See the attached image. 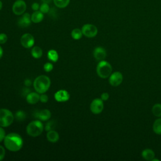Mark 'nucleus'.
Here are the masks:
<instances>
[{
  "label": "nucleus",
  "mask_w": 161,
  "mask_h": 161,
  "mask_svg": "<svg viewBox=\"0 0 161 161\" xmlns=\"http://www.w3.org/2000/svg\"><path fill=\"white\" fill-rule=\"evenodd\" d=\"M5 147L9 151H19L23 147V140L21 136L16 133H10L4 138Z\"/></svg>",
  "instance_id": "f257e3e1"
},
{
  "label": "nucleus",
  "mask_w": 161,
  "mask_h": 161,
  "mask_svg": "<svg viewBox=\"0 0 161 161\" xmlns=\"http://www.w3.org/2000/svg\"><path fill=\"white\" fill-rule=\"evenodd\" d=\"M50 83V79L48 76L45 75H39L34 80V89L38 93H45L49 89Z\"/></svg>",
  "instance_id": "f03ea898"
},
{
  "label": "nucleus",
  "mask_w": 161,
  "mask_h": 161,
  "mask_svg": "<svg viewBox=\"0 0 161 161\" xmlns=\"http://www.w3.org/2000/svg\"><path fill=\"white\" fill-rule=\"evenodd\" d=\"M26 133L28 135L36 137L42 134L43 130V125L41 121L35 120L30 122L26 128Z\"/></svg>",
  "instance_id": "7ed1b4c3"
},
{
  "label": "nucleus",
  "mask_w": 161,
  "mask_h": 161,
  "mask_svg": "<svg viewBox=\"0 0 161 161\" xmlns=\"http://www.w3.org/2000/svg\"><path fill=\"white\" fill-rule=\"evenodd\" d=\"M96 72L97 75L103 79L109 77L112 72V67L109 63L106 61H100L96 67Z\"/></svg>",
  "instance_id": "20e7f679"
},
{
  "label": "nucleus",
  "mask_w": 161,
  "mask_h": 161,
  "mask_svg": "<svg viewBox=\"0 0 161 161\" xmlns=\"http://www.w3.org/2000/svg\"><path fill=\"white\" fill-rule=\"evenodd\" d=\"M14 120V115L8 109H0V126L2 127H8L10 126Z\"/></svg>",
  "instance_id": "39448f33"
},
{
  "label": "nucleus",
  "mask_w": 161,
  "mask_h": 161,
  "mask_svg": "<svg viewBox=\"0 0 161 161\" xmlns=\"http://www.w3.org/2000/svg\"><path fill=\"white\" fill-rule=\"evenodd\" d=\"M82 34L88 38H92L96 36L97 33V28L92 24H85L82 27Z\"/></svg>",
  "instance_id": "423d86ee"
},
{
  "label": "nucleus",
  "mask_w": 161,
  "mask_h": 161,
  "mask_svg": "<svg viewBox=\"0 0 161 161\" xmlns=\"http://www.w3.org/2000/svg\"><path fill=\"white\" fill-rule=\"evenodd\" d=\"M26 9V4L23 0L16 1L12 6V10L14 14L21 15L25 13Z\"/></svg>",
  "instance_id": "0eeeda50"
},
{
  "label": "nucleus",
  "mask_w": 161,
  "mask_h": 161,
  "mask_svg": "<svg viewBox=\"0 0 161 161\" xmlns=\"http://www.w3.org/2000/svg\"><path fill=\"white\" fill-rule=\"evenodd\" d=\"M104 108L103 101L101 99L96 98L94 99L91 103L90 109L91 112L94 114L101 113Z\"/></svg>",
  "instance_id": "6e6552de"
},
{
  "label": "nucleus",
  "mask_w": 161,
  "mask_h": 161,
  "mask_svg": "<svg viewBox=\"0 0 161 161\" xmlns=\"http://www.w3.org/2000/svg\"><path fill=\"white\" fill-rule=\"evenodd\" d=\"M21 45L26 48H29L33 47L35 43V38L30 33L23 34L20 39Z\"/></svg>",
  "instance_id": "1a4fd4ad"
},
{
  "label": "nucleus",
  "mask_w": 161,
  "mask_h": 161,
  "mask_svg": "<svg viewBox=\"0 0 161 161\" xmlns=\"http://www.w3.org/2000/svg\"><path fill=\"white\" fill-rule=\"evenodd\" d=\"M123 81V75L119 72H115L109 75V82L113 86H118Z\"/></svg>",
  "instance_id": "9d476101"
},
{
  "label": "nucleus",
  "mask_w": 161,
  "mask_h": 161,
  "mask_svg": "<svg viewBox=\"0 0 161 161\" xmlns=\"http://www.w3.org/2000/svg\"><path fill=\"white\" fill-rule=\"evenodd\" d=\"M31 22V16L29 13H25L18 19V25L22 28H26L30 25Z\"/></svg>",
  "instance_id": "9b49d317"
},
{
  "label": "nucleus",
  "mask_w": 161,
  "mask_h": 161,
  "mask_svg": "<svg viewBox=\"0 0 161 161\" xmlns=\"http://www.w3.org/2000/svg\"><path fill=\"white\" fill-rule=\"evenodd\" d=\"M54 97L58 102H65L69 99L70 95L67 91L61 89L55 93Z\"/></svg>",
  "instance_id": "f8f14e48"
},
{
  "label": "nucleus",
  "mask_w": 161,
  "mask_h": 161,
  "mask_svg": "<svg viewBox=\"0 0 161 161\" xmlns=\"http://www.w3.org/2000/svg\"><path fill=\"white\" fill-rule=\"evenodd\" d=\"M93 55L97 60H104L106 57V52L104 48L98 47L94 49L93 52Z\"/></svg>",
  "instance_id": "ddd939ff"
},
{
  "label": "nucleus",
  "mask_w": 161,
  "mask_h": 161,
  "mask_svg": "<svg viewBox=\"0 0 161 161\" xmlns=\"http://www.w3.org/2000/svg\"><path fill=\"white\" fill-rule=\"evenodd\" d=\"M35 117L40 121H47L51 117V113L48 109H44L38 111L35 114Z\"/></svg>",
  "instance_id": "4468645a"
},
{
  "label": "nucleus",
  "mask_w": 161,
  "mask_h": 161,
  "mask_svg": "<svg viewBox=\"0 0 161 161\" xmlns=\"http://www.w3.org/2000/svg\"><path fill=\"white\" fill-rule=\"evenodd\" d=\"M26 101L31 104L37 103L40 100V95L37 92H31L26 95Z\"/></svg>",
  "instance_id": "2eb2a0df"
},
{
  "label": "nucleus",
  "mask_w": 161,
  "mask_h": 161,
  "mask_svg": "<svg viewBox=\"0 0 161 161\" xmlns=\"http://www.w3.org/2000/svg\"><path fill=\"white\" fill-rule=\"evenodd\" d=\"M47 138L48 141H49L50 142L55 143L59 139V135L56 131L53 130H51L47 132Z\"/></svg>",
  "instance_id": "dca6fc26"
},
{
  "label": "nucleus",
  "mask_w": 161,
  "mask_h": 161,
  "mask_svg": "<svg viewBox=\"0 0 161 161\" xmlns=\"http://www.w3.org/2000/svg\"><path fill=\"white\" fill-rule=\"evenodd\" d=\"M43 13L40 11H35L31 15V19L32 22L35 23H38L43 20Z\"/></svg>",
  "instance_id": "f3484780"
},
{
  "label": "nucleus",
  "mask_w": 161,
  "mask_h": 161,
  "mask_svg": "<svg viewBox=\"0 0 161 161\" xmlns=\"http://www.w3.org/2000/svg\"><path fill=\"white\" fill-rule=\"evenodd\" d=\"M142 156L145 160L150 161V160H152V159L154 158L155 153L152 150L147 148L142 151Z\"/></svg>",
  "instance_id": "a211bd4d"
},
{
  "label": "nucleus",
  "mask_w": 161,
  "mask_h": 161,
  "mask_svg": "<svg viewBox=\"0 0 161 161\" xmlns=\"http://www.w3.org/2000/svg\"><path fill=\"white\" fill-rule=\"evenodd\" d=\"M31 55L35 58H39L42 56L43 51L42 48L38 46L33 47L31 50Z\"/></svg>",
  "instance_id": "6ab92c4d"
},
{
  "label": "nucleus",
  "mask_w": 161,
  "mask_h": 161,
  "mask_svg": "<svg viewBox=\"0 0 161 161\" xmlns=\"http://www.w3.org/2000/svg\"><path fill=\"white\" fill-rule=\"evenodd\" d=\"M153 130L156 134L161 135V118H158L154 121Z\"/></svg>",
  "instance_id": "aec40b11"
},
{
  "label": "nucleus",
  "mask_w": 161,
  "mask_h": 161,
  "mask_svg": "<svg viewBox=\"0 0 161 161\" xmlns=\"http://www.w3.org/2000/svg\"><path fill=\"white\" fill-rule=\"evenodd\" d=\"M47 57L50 60L53 62H56L58 58V53L55 50H50L48 52Z\"/></svg>",
  "instance_id": "412c9836"
},
{
  "label": "nucleus",
  "mask_w": 161,
  "mask_h": 161,
  "mask_svg": "<svg viewBox=\"0 0 161 161\" xmlns=\"http://www.w3.org/2000/svg\"><path fill=\"white\" fill-rule=\"evenodd\" d=\"M82 30L79 28H75L71 31V36L74 40H79L82 36Z\"/></svg>",
  "instance_id": "4be33fe9"
},
{
  "label": "nucleus",
  "mask_w": 161,
  "mask_h": 161,
  "mask_svg": "<svg viewBox=\"0 0 161 161\" xmlns=\"http://www.w3.org/2000/svg\"><path fill=\"white\" fill-rule=\"evenodd\" d=\"M55 5L59 8H64L68 6L70 0H53Z\"/></svg>",
  "instance_id": "5701e85b"
},
{
  "label": "nucleus",
  "mask_w": 161,
  "mask_h": 161,
  "mask_svg": "<svg viewBox=\"0 0 161 161\" xmlns=\"http://www.w3.org/2000/svg\"><path fill=\"white\" fill-rule=\"evenodd\" d=\"M153 114L157 117H161V104H155L152 107Z\"/></svg>",
  "instance_id": "b1692460"
},
{
  "label": "nucleus",
  "mask_w": 161,
  "mask_h": 161,
  "mask_svg": "<svg viewBox=\"0 0 161 161\" xmlns=\"http://www.w3.org/2000/svg\"><path fill=\"white\" fill-rule=\"evenodd\" d=\"M15 118L18 121H23L26 118V114L23 111L19 110L15 113Z\"/></svg>",
  "instance_id": "393cba45"
},
{
  "label": "nucleus",
  "mask_w": 161,
  "mask_h": 161,
  "mask_svg": "<svg viewBox=\"0 0 161 161\" xmlns=\"http://www.w3.org/2000/svg\"><path fill=\"white\" fill-rule=\"evenodd\" d=\"M40 11L43 13V14L45 13H47L50 11V8H49V6L48 4V3H43L40 6Z\"/></svg>",
  "instance_id": "a878e982"
},
{
  "label": "nucleus",
  "mask_w": 161,
  "mask_h": 161,
  "mask_svg": "<svg viewBox=\"0 0 161 161\" xmlns=\"http://www.w3.org/2000/svg\"><path fill=\"white\" fill-rule=\"evenodd\" d=\"M43 69L47 72H50L53 69V65L50 62H47L44 64Z\"/></svg>",
  "instance_id": "bb28decb"
},
{
  "label": "nucleus",
  "mask_w": 161,
  "mask_h": 161,
  "mask_svg": "<svg viewBox=\"0 0 161 161\" xmlns=\"http://www.w3.org/2000/svg\"><path fill=\"white\" fill-rule=\"evenodd\" d=\"M8 40V36L4 33H0V44L5 43Z\"/></svg>",
  "instance_id": "cd10ccee"
},
{
  "label": "nucleus",
  "mask_w": 161,
  "mask_h": 161,
  "mask_svg": "<svg viewBox=\"0 0 161 161\" xmlns=\"http://www.w3.org/2000/svg\"><path fill=\"white\" fill-rule=\"evenodd\" d=\"M48 100V97L47 96V95L45 94H42L41 96H40V101L42 102V103H47Z\"/></svg>",
  "instance_id": "c85d7f7f"
},
{
  "label": "nucleus",
  "mask_w": 161,
  "mask_h": 161,
  "mask_svg": "<svg viewBox=\"0 0 161 161\" xmlns=\"http://www.w3.org/2000/svg\"><path fill=\"white\" fill-rule=\"evenodd\" d=\"M5 136H6L5 131L3 128V127L0 126V142H1L4 140Z\"/></svg>",
  "instance_id": "c756f323"
},
{
  "label": "nucleus",
  "mask_w": 161,
  "mask_h": 161,
  "mask_svg": "<svg viewBox=\"0 0 161 161\" xmlns=\"http://www.w3.org/2000/svg\"><path fill=\"white\" fill-rule=\"evenodd\" d=\"M5 156V149L4 148L0 145V160H3Z\"/></svg>",
  "instance_id": "7c9ffc66"
},
{
  "label": "nucleus",
  "mask_w": 161,
  "mask_h": 161,
  "mask_svg": "<svg viewBox=\"0 0 161 161\" xmlns=\"http://www.w3.org/2000/svg\"><path fill=\"white\" fill-rule=\"evenodd\" d=\"M53 123L52 121H50V122H48L47 124H46V126H45V130L46 131H50L51 130H52L53 128Z\"/></svg>",
  "instance_id": "2f4dec72"
},
{
  "label": "nucleus",
  "mask_w": 161,
  "mask_h": 161,
  "mask_svg": "<svg viewBox=\"0 0 161 161\" xmlns=\"http://www.w3.org/2000/svg\"><path fill=\"white\" fill-rule=\"evenodd\" d=\"M109 94L107 93V92H103L101 96V99L103 100V101H107L108 99H109Z\"/></svg>",
  "instance_id": "473e14b6"
},
{
  "label": "nucleus",
  "mask_w": 161,
  "mask_h": 161,
  "mask_svg": "<svg viewBox=\"0 0 161 161\" xmlns=\"http://www.w3.org/2000/svg\"><path fill=\"white\" fill-rule=\"evenodd\" d=\"M40 5L37 3H34L31 4V9L34 11H38L40 9Z\"/></svg>",
  "instance_id": "72a5a7b5"
},
{
  "label": "nucleus",
  "mask_w": 161,
  "mask_h": 161,
  "mask_svg": "<svg viewBox=\"0 0 161 161\" xmlns=\"http://www.w3.org/2000/svg\"><path fill=\"white\" fill-rule=\"evenodd\" d=\"M31 80H30V79H26V80H25V84L26 86H29L31 85Z\"/></svg>",
  "instance_id": "f704fd0d"
},
{
  "label": "nucleus",
  "mask_w": 161,
  "mask_h": 161,
  "mask_svg": "<svg viewBox=\"0 0 161 161\" xmlns=\"http://www.w3.org/2000/svg\"><path fill=\"white\" fill-rule=\"evenodd\" d=\"M3 54V50L2 47L0 46V58L2 57Z\"/></svg>",
  "instance_id": "c9c22d12"
},
{
  "label": "nucleus",
  "mask_w": 161,
  "mask_h": 161,
  "mask_svg": "<svg viewBox=\"0 0 161 161\" xmlns=\"http://www.w3.org/2000/svg\"><path fill=\"white\" fill-rule=\"evenodd\" d=\"M43 3H50L51 2V1L52 0H41Z\"/></svg>",
  "instance_id": "e433bc0d"
},
{
  "label": "nucleus",
  "mask_w": 161,
  "mask_h": 161,
  "mask_svg": "<svg viewBox=\"0 0 161 161\" xmlns=\"http://www.w3.org/2000/svg\"><path fill=\"white\" fill-rule=\"evenodd\" d=\"M2 8H3V3H2L1 1L0 0V10L2 9Z\"/></svg>",
  "instance_id": "4c0bfd02"
}]
</instances>
